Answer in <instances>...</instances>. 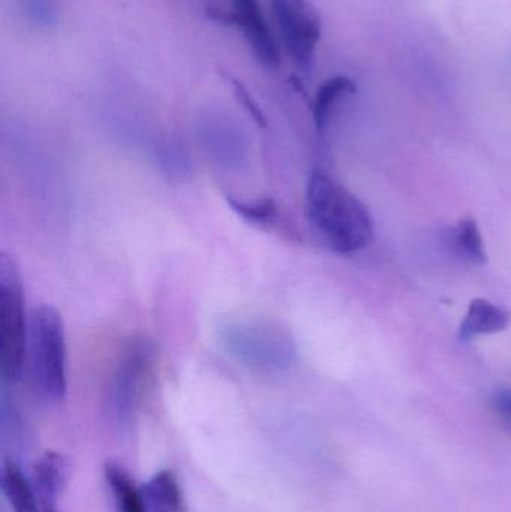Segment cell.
I'll use <instances>...</instances> for the list:
<instances>
[{
	"label": "cell",
	"mask_w": 511,
	"mask_h": 512,
	"mask_svg": "<svg viewBox=\"0 0 511 512\" xmlns=\"http://www.w3.org/2000/svg\"><path fill=\"white\" fill-rule=\"evenodd\" d=\"M306 213L315 230L339 254L362 251L374 240V222L365 204L321 171L309 177Z\"/></svg>",
	"instance_id": "1"
},
{
	"label": "cell",
	"mask_w": 511,
	"mask_h": 512,
	"mask_svg": "<svg viewBox=\"0 0 511 512\" xmlns=\"http://www.w3.org/2000/svg\"><path fill=\"white\" fill-rule=\"evenodd\" d=\"M66 333L62 315L48 304L33 307L29 319L26 364L38 396L60 403L68 393Z\"/></svg>",
	"instance_id": "2"
},
{
	"label": "cell",
	"mask_w": 511,
	"mask_h": 512,
	"mask_svg": "<svg viewBox=\"0 0 511 512\" xmlns=\"http://www.w3.org/2000/svg\"><path fill=\"white\" fill-rule=\"evenodd\" d=\"M29 319L23 282L14 258L0 255V361L6 382H15L26 366Z\"/></svg>",
	"instance_id": "3"
},
{
	"label": "cell",
	"mask_w": 511,
	"mask_h": 512,
	"mask_svg": "<svg viewBox=\"0 0 511 512\" xmlns=\"http://www.w3.org/2000/svg\"><path fill=\"white\" fill-rule=\"evenodd\" d=\"M155 349L146 339H134L119 355L110 388H108L107 414L111 426L125 435L134 426L144 387L152 372Z\"/></svg>",
	"instance_id": "4"
},
{
	"label": "cell",
	"mask_w": 511,
	"mask_h": 512,
	"mask_svg": "<svg viewBox=\"0 0 511 512\" xmlns=\"http://www.w3.org/2000/svg\"><path fill=\"white\" fill-rule=\"evenodd\" d=\"M219 337L228 354L254 369L279 372L288 369L296 355L290 334L269 322H230Z\"/></svg>",
	"instance_id": "5"
},
{
	"label": "cell",
	"mask_w": 511,
	"mask_h": 512,
	"mask_svg": "<svg viewBox=\"0 0 511 512\" xmlns=\"http://www.w3.org/2000/svg\"><path fill=\"white\" fill-rule=\"evenodd\" d=\"M285 53L303 71L311 68L321 41V18L308 0H270Z\"/></svg>",
	"instance_id": "6"
},
{
	"label": "cell",
	"mask_w": 511,
	"mask_h": 512,
	"mask_svg": "<svg viewBox=\"0 0 511 512\" xmlns=\"http://www.w3.org/2000/svg\"><path fill=\"white\" fill-rule=\"evenodd\" d=\"M230 24H236L252 53L264 68L275 71L281 65V48L267 23L260 0H231Z\"/></svg>",
	"instance_id": "7"
},
{
	"label": "cell",
	"mask_w": 511,
	"mask_h": 512,
	"mask_svg": "<svg viewBox=\"0 0 511 512\" xmlns=\"http://www.w3.org/2000/svg\"><path fill=\"white\" fill-rule=\"evenodd\" d=\"M68 477V463L59 453L48 451L35 466L33 486L38 493L41 512H59L57 502Z\"/></svg>",
	"instance_id": "8"
},
{
	"label": "cell",
	"mask_w": 511,
	"mask_h": 512,
	"mask_svg": "<svg viewBox=\"0 0 511 512\" xmlns=\"http://www.w3.org/2000/svg\"><path fill=\"white\" fill-rule=\"evenodd\" d=\"M511 321L510 313L485 298H476L468 306L467 315L459 327L461 340H473L479 336L501 333L507 330Z\"/></svg>",
	"instance_id": "9"
},
{
	"label": "cell",
	"mask_w": 511,
	"mask_h": 512,
	"mask_svg": "<svg viewBox=\"0 0 511 512\" xmlns=\"http://www.w3.org/2000/svg\"><path fill=\"white\" fill-rule=\"evenodd\" d=\"M140 490L146 512H186L182 489L171 471L153 475Z\"/></svg>",
	"instance_id": "10"
},
{
	"label": "cell",
	"mask_w": 511,
	"mask_h": 512,
	"mask_svg": "<svg viewBox=\"0 0 511 512\" xmlns=\"http://www.w3.org/2000/svg\"><path fill=\"white\" fill-rule=\"evenodd\" d=\"M2 489L12 512H41L35 486L15 460L8 459L3 465Z\"/></svg>",
	"instance_id": "11"
},
{
	"label": "cell",
	"mask_w": 511,
	"mask_h": 512,
	"mask_svg": "<svg viewBox=\"0 0 511 512\" xmlns=\"http://www.w3.org/2000/svg\"><path fill=\"white\" fill-rule=\"evenodd\" d=\"M447 245L453 254L473 265H485L488 262L485 243L479 225L474 219H462L450 230Z\"/></svg>",
	"instance_id": "12"
},
{
	"label": "cell",
	"mask_w": 511,
	"mask_h": 512,
	"mask_svg": "<svg viewBox=\"0 0 511 512\" xmlns=\"http://www.w3.org/2000/svg\"><path fill=\"white\" fill-rule=\"evenodd\" d=\"M356 93V84L351 78L345 75L330 78L326 83L321 84L315 95L314 105H312V116H314L315 126L320 131H324L329 125L332 111L335 110L336 104L342 98Z\"/></svg>",
	"instance_id": "13"
},
{
	"label": "cell",
	"mask_w": 511,
	"mask_h": 512,
	"mask_svg": "<svg viewBox=\"0 0 511 512\" xmlns=\"http://www.w3.org/2000/svg\"><path fill=\"white\" fill-rule=\"evenodd\" d=\"M105 480L111 489L117 512H146L141 490L135 487L129 475L117 463L105 465Z\"/></svg>",
	"instance_id": "14"
},
{
	"label": "cell",
	"mask_w": 511,
	"mask_h": 512,
	"mask_svg": "<svg viewBox=\"0 0 511 512\" xmlns=\"http://www.w3.org/2000/svg\"><path fill=\"white\" fill-rule=\"evenodd\" d=\"M0 433H2L3 447L11 453L20 454L27 447V429L20 411L8 394L2 393V406H0Z\"/></svg>",
	"instance_id": "15"
},
{
	"label": "cell",
	"mask_w": 511,
	"mask_h": 512,
	"mask_svg": "<svg viewBox=\"0 0 511 512\" xmlns=\"http://www.w3.org/2000/svg\"><path fill=\"white\" fill-rule=\"evenodd\" d=\"M231 210L242 216L248 222L257 225H269L278 218V206L272 200L240 201L236 198H227Z\"/></svg>",
	"instance_id": "16"
},
{
	"label": "cell",
	"mask_w": 511,
	"mask_h": 512,
	"mask_svg": "<svg viewBox=\"0 0 511 512\" xmlns=\"http://www.w3.org/2000/svg\"><path fill=\"white\" fill-rule=\"evenodd\" d=\"M492 408L511 432V388H504L494 394Z\"/></svg>",
	"instance_id": "17"
},
{
	"label": "cell",
	"mask_w": 511,
	"mask_h": 512,
	"mask_svg": "<svg viewBox=\"0 0 511 512\" xmlns=\"http://www.w3.org/2000/svg\"><path fill=\"white\" fill-rule=\"evenodd\" d=\"M234 92H236L237 98L242 102L243 107L248 110V113L254 117L255 122L260 126L266 125V120H264L263 113H261L260 107L255 104L254 99L249 95L248 90L243 84H240L239 81H234Z\"/></svg>",
	"instance_id": "18"
}]
</instances>
